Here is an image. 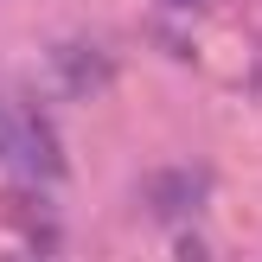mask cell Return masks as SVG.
<instances>
[{"label":"cell","mask_w":262,"mask_h":262,"mask_svg":"<svg viewBox=\"0 0 262 262\" xmlns=\"http://www.w3.org/2000/svg\"><path fill=\"white\" fill-rule=\"evenodd\" d=\"M0 224L19 230V237L32 243V256H51L64 243V224H58V211H51V199L32 192V186H0Z\"/></svg>","instance_id":"obj_1"},{"label":"cell","mask_w":262,"mask_h":262,"mask_svg":"<svg viewBox=\"0 0 262 262\" xmlns=\"http://www.w3.org/2000/svg\"><path fill=\"white\" fill-rule=\"evenodd\" d=\"M45 71H51V90L58 96H96L102 83H109V58H102V45H83V38H71V45H58L45 58Z\"/></svg>","instance_id":"obj_2"},{"label":"cell","mask_w":262,"mask_h":262,"mask_svg":"<svg viewBox=\"0 0 262 262\" xmlns=\"http://www.w3.org/2000/svg\"><path fill=\"white\" fill-rule=\"evenodd\" d=\"M13 160H19L26 173H45V179L64 173V147H58V135H51L32 109H13Z\"/></svg>","instance_id":"obj_3"},{"label":"cell","mask_w":262,"mask_h":262,"mask_svg":"<svg viewBox=\"0 0 262 262\" xmlns=\"http://www.w3.org/2000/svg\"><path fill=\"white\" fill-rule=\"evenodd\" d=\"M199 199H205V173H154V179H147L154 217H186Z\"/></svg>","instance_id":"obj_4"},{"label":"cell","mask_w":262,"mask_h":262,"mask_svg":"<svg viewBox=\"0 0 262 262\" xmlns=\"http://www.w3.org/2000/svg\"><path fill=\"white\" fill-rule=\"evenodd\" d=\"M173 262H211V250H205V237H179Z\"/></svg>","instance_id":"obj_5"},{"label":"cell","mask_w":262,"mask_h":262,"mask_svg":"<svg viewBox=\"0 0 262 262\" xmlns=\"http://www.w3.org/2000/svg\"><path fill=\"white\" fill-rule=\"evenodd\" d=\"M0 160H13V109L0 102Z\"/></svg>","instance_id":"obj_6"},{"label":"cell","mask_w":262,"mask_h":262,"mask_svg":"<svg viewBox=\"0 0 262 262\" xmlns=\"http://www.w3.org/2000/svg\"><path fill=\"white\" fill-rule=\"evenodd\" d=\"M0 262H45V256H32V250H0Z\"/></svg>","instance_id":"obj_7"},{"label":"cell","mask_w":262,"mask_h":262,"mask_svg":"<svg viewBox=\"0 0 262 262\" xmlns=\"http://www.w3.org/2000/svg\"><path fill=\"white\" fill-rule=\"evenodd\" d=\"M160 7H173V13H186V7H199V0H160Z\"/></svg>","instance_id":"obj_8"}]
</instances>
